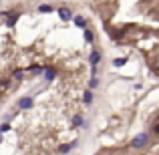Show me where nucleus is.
Wrapping results in <instances>:
<instances>
[{"label":"nucleus","instance_id":"10","mask_svg":"<svg viewBox=\"0 0 159 155\" xmlns=\"http://www.w3.org/2000/svg\"><path fill=\"white\" fill-rule=\"evenodd\" d=\"M73 127H85V119L81 115H75L73 117Z\"/></svg>","mask_w":159,"mask_h":155},{"label":"nucleus","instance_id":"19","mask_svg":"<svg viewBox=\"0 0 159 155\" xmlns=\"http://www.w3.org/2000/svg\"><path fill=\"white\" fill-rule=\"evenodd\" d=\"M2 141H4V135H2V133H0V143H2Z\"/></svg>","mask_w":159,"mask_h":155},{"label":"nucleus","instance_id":"13","mask_svg":"<svg viewBox=\"0 0 159 155\" xmlns=\"http://www.w3.org/2000/svg\"><path fill=\"white\" fill-rule=\"evenodd\" d=\"M99 87V77H91V81H89V91H95Z\"/></svg>","mask_w":159,"mask_h":155},{"label":"nucleus","instance_id":"14","mask_svg":"<svg viewBox=\"0 0 159 155\" xmlns=\"http://www.w3.org/2000/svg\"><path fill=\"white\" fill-rule=\"evenodd\" d=\"M123 65H127V57H123V58H115V61H113V66H117V69H119V66H123Z\"/></svg>","mask_w":159,"mask_h":155},{"label":"nucleus","instance_id":"16","mask_svg":"<svg viewBox=\"0 0 159 155\" xmlns=\"http://www.w3.org/2000/svg\"><path fill=\"white\" fill-rule=\"evenodd\" d=\"M16 20H18V14H12V16H8V20H6V26H14V24H16Z\"/></svg>","mask_w":159,"mask_h":155},{"label":"nucleus","instance_id":"15","mask_svg":"<svg viewBox=\"0 0 159 155\" xmlns=\"http://www.w3.org/2000/svg\"><path fill=\"white\" fill-rule=\"evenodd\" d=\"M28 71H30L32 75H40V73H43L44 69H43V66H40V65H32V66H30V69H28Z\"/></svg>","mask_w":159,"mask_h":155},{"label":"nucleus","instance_id":"9","mask_svg":"<svg viewBox=\"0 0 159 155\" xmlns=\"http://www.w3.org/2000/svg\"><path fill=\"white\" fill-rule=\"evenodd\" d=\"M83 103H85V105H91V103H93V91L87 89L85 93H83Z\"/></svg>","mask_w":159,"mask_h":155},{"label":"nucleus","instance_id":"5","mask_svg":"<svg viewBox=\"0 0 159 155\" xmlns=\"http://www.w3.org/2000/svg\"><path fill=\"white\" fill-rule=\"evenodd\" d=\"M70 20H73V24H75V26L83 28V30H85V28H87V18H85V16L77 14V16H73V18H70Z\"/></svg>","mask_w":159,"mask_h":155},{"label":"nucleus","instance_id":"3","mask_svg":"<svg viewBox=\"0 0 159 155\" xmlns=\"http://www.w3.org/2000/svg\"><path fill=\"white\" fill-rule=\"evenodd\" d=\"M16 107H18L20 111L32 109V107H34V99H32V97H20V99H18V103H16Z\"/></svg>","mask_w":159,"mask_h":155},{"label":"nucleus","instance_id":"4","mask_svg":"<svg viewBox=\"0 0 159 155\" xmlns=\"http://www.w3.org/2000/svg\"><path fill=\"white\" fill-rule=\"evenodd\" d=\"M101 58H103L101 51H99V48H93V51H91V54H89V65H91V66H99Z\"/></svg>","mask_w":159,"mask_h":155},{"label":"nucleus","instance_id":"18","mask_svg":"<svg viewBox=\"0 0 159 155\" xmlns=\"http://www.w3.org/2000/svg\"><path fill=\"white\" fill-rule=\"evenodd\" d=\"M151 135H159V123H155L151 127Z\"/></svg>","mask_w":159,"mask_h":155},{"label":"nucleus","instance_id":"1","mask_svg":"<svg viewBox=\"0 0 159 155\" xmlns=\"http://www.w3.org/2000/svg\"><path fill=\"white\" fill-rule=\"evenodd\" d=\"M149 141H151V135H149V133H137V135L129 141V147L131 149H143V147L149 145Z\"/></svg>","mask_w":159,"mask_h":155},{"label":"nucleus","instance_id":"7","mask_svg":"<svg viewBox=\"0 0 159 155\" xmlns=\"http://www.w3.org/2000/svg\"><path fill=\"white\" fill-rule=\"evenodd\" d=\"M43 75H44L47 81H54V79H57V71H54V69H44Z\"/></svg>","mask_w":159,"mask_h":155},{"label":"nucleus","instance_id":"8","mask_svg":"<svg viewBox=\"0 0 159 155\" xmlns=\"http://www.w3.org/2000/svg\"><path fill=\"white\" fill-rule=\"evenodd\" d=\"M39 12H40V14H51V12H54V8L51 6V4H40Z\"/></svg>","mask_w":159,"mask_h":155},{"label":"nucleus","instance_id":"2","mask_svg":"<svg viewBox=\"0 0 159 155\" xmlns=\"http://www.w3.org/2000/svg\"><path fill=\"white\" fill-rule=\"evenodd\" d=\"M79 147V139H73V141H66V143H62V145H58V149L57 151L61 153V155H69L73 149H77Z\"/></svg>","mask_w":159,"mask_h":155},{"label":"nucleus","instance_id":"12","mask_svg":"<svg viewBox=\"0 0 159 155\" xmlns=\"http://www.w3.org/2000/svg\"><path fill=\"white\" fill-rule=\"evenodd\" d=\"M85 40L89 44H93V40H95V32L93 30H89V28H85Z\"/></svg>","mask_w":159,"mask_h":155},{"label":"nucleus","instance_id":"11","mask_svg":"<svg viewBox=\"0 0 159 155\" xmlns=\"http://www.w3.org/2000/svg\"><path fill=\"white\" fill-rule=\"evenodd\" d=\"M24 79V71H14V73H12V81L14 83H20Z\"/></svg>","mask_w":159,"mask_h":155},{"label":"nucleus","instance_id":"17","mask_svg":"<svg viewBox=\"0 0 159 155\" xmlns=\"http://www.w3.org/2000/svg\"><path fill=\"white\" fill-rule=\"evenodd\" d=\"M6 131H10V123H6V121H4V123L0 125V133H6Z\"/></svg>","mask_w":159,"mask_h":155},{"label":"nucleus","instance_id":"6","mask_svg":"<svg viewBox=\"0 0 159 155\" xmlns=\"http://www.w3.org/2000/svg\"><path fill=\"white\" fill-rule=\"evenodd\" d=\"M58 16H61V20H65V22H66V20L73 18V12H70L66 6H62V8H58Z\"/></svg>","mask_w":159,"mask_h":155}]
</instances>
